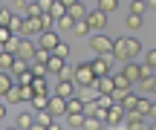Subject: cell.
I'll list each match as a JSON object with an SVG mask.
<instances>
[{
  "label": "cell",
  "instance_id": "1",
  "mask_svg": "<svg viewBox=\"0 0 156 130\" xmlns=\"http://www.w3.org/2000/svg\"><path fill=\"white\" fill-rule=\"evenodd\" d=\"M139 52H142L139 38H116V46H113V58H116V61L127 64V61H133Z\"/></svg>",
  "mask_w": 156,
  "mask_h": 130
},
{
  "label": "cell",
  "instance_id": "2",
  "mask_svg": "<svg viewBox=\"0 0 156 130\" xmlns=\"http://www.w3.org/2000/svg\"><path fill=\"white\" fill-rule=\"evenodd\" d=\"M95 72H93V61H84V64H78L75 67V84L78 87H90V84H95Z\"/></svg>",
  "mask_w": 156,
  "mask_h": 130
},
{
  "label": "cell",
  "instance_id": "3",
  "mask_svg": "<svg viewBox=\"0 0 156 130\" xmlns=\"http://www.w3.org/2000/svg\"><path fill=\"white\" fill-rule=\"evenodd\" d=\"M113 46H116V40H110L107 35H93L90 38V49L95 52V55H113Z\"/></svg>",
  "mask_w": 156,
  "mask_h": 130
},
{
  "label": "cell",
  "instance_id": "4",
  "mask_svg": "<svg viewBox=\"0 0 156 130\" xmlns=\"http://www.w3.org/2000/svg\"><path fill=\"white\" fill-rule=\"evenodd\" d=\"M58 44H61V32H55V29H49V32H41V35H38V49L55 52Z\"/></svg>",
  "mask_w": 156,
  "mask_h": 130
},
{
  "label": "cell",
  "instance_id": "5",
  "mask_svg": "<svg viewBox=\"0 0 156 130\" xmlns=\"http://www.w3.org/2000/svg\"><path fill=\"white\" fill-rule=\"evenodd\" d=\"M35 55H38V44H35L32 38H20V46H17V58H23V61L32 64Z\"/></svg>",
  "mask_w": 156,
  "mask_h": 130
},
{
  "label": "cell",
  "instance_id": "6",
  "mask_svg": "<svg viewBox=\"0 0 156 130\" xmlns=\"http://www.w3.org/2000/svg\"><path fill=\"white\" fill-rule=\"evenodd\" d=\"M113 61H116L113 55H101V58H95V61H93V72H95V78H107V75H110V69H113Z\"/></svg>",
  "mask_w": 156,
  "mask_h": 130
},
{
  "label": "cell",
  "instance_id": "7",
  "mask_svg": "<svg viewBox=\"0 0 156 130\" xmlns=\"http://www.w3.org/2000/svg\"><path fill=\"white\" fill-rule=\"evenodd\" d=\"M55 96H61V98H75V96H78V84H75V81H61V78H58Z\"/></svg>",
  "mask_w": 156,
  "mask_h": 130
},
{
  "label": "cell",
  "instance_id": "8",
  "mask_svg": "<svg viewBox=\"0 0 156 130\" xmlns=\"http://www.w3.org/2000/svg\"><path fill=\"white\" fill-rule=\"evenodd\" d=\"M122 75L130 81V84H139V81H142V64L127 61V64H124V69H122Z\"/></svg>",
  "mask_w": 156,
  "mask_h": 130
},
{
  "label": "cell",
  "instance_id": "9",
  "mask_svg": "<svg viewBox=\"0 0 156 130\" xmlns=\"http://www.w3.org/2000/svg\"><path fill=\"white\" fill-rule=\"evenodd\" d=\"M49 113L55 116V119H67V98L52 96V98H49Z\"/></svg>",
  "mask_w": 156,
  "mask_h": 130
},
{
  "label": "cell",
  "instance_id": "10",
  "mask_svg": "<svg viewBox=\"0 0 156 130\" xmlns=\"http://www.w3.org/2000/svg\"><path fill=\"white\" fill-rule=\"evenodd\" d=\"M87 23H90V29H93V32H98V35H101V29L107 26V15L95 9V12H90V15H87Z\"/></svg>",
  "mask_w": 156,
  "mask_h": 130
},
{
  "label": "cell",
  "instance_id": "11",
  "mask_svg": "<svg viewBox=\"0 0 156 130\" xmlns=\"http://www.w3.org/2000/svg\"><path fill=\"white\" fill-rule=\"evenodd\" d=\"M98 87L95 84H90V87H78V98H81V101H98Z\"/></svg>",
  "mask_w": 156,
  "mask_h": 130
},
{
  "label": "cell",
  "instance_id": "12",
  "mask_svg": "<svg viewBox=\"0 0 156 130\" xmlns=\"http://www.w3.org/2000/svg\"><path fill=\"white\" fill-rule=\"evenodd\" d=\"M95 87H98L101 96H113V93H116V81H113V75H107V78H98V81H95Z\"/></svg>",
  "mask_w": 156,
  "mask_h": 130
},
{
  "label": "cell",
  "instance_id": "13",
  "mask_svg": "<svg viewBox=\"0 0 156 130\" xmlns=\"http://www.w3.org/2000/svg\"><path fill=\"white\" fill-rule=\"evenodd\" d=\"M46 67H49V75H55V78H61V72H64V67H67V61H64V58H58V55H52Z\"/></svg>",
  "mask_w": 156,
  "mask_h": 130
},
{
  "label": "cell",
  "instance_id": "14",
  "mask_svg": "<svg viewBox=\"0 0 156 130\" xmlns=\"http://www.w3.org/2000/svg\"><path fill=\"white\" fill-rule=\"evenodd\" d=\"M32 87H35V93H38V96H55V87L46 84V78H35Z\"/></svg>",
  "mask_w": 156,
  "mask_h": 130
},
{
  "label": "cell",
  "instance_id": "15",
  "mask_svg": "<svg viewBox=\"0 0 156 130\" xmlns=\"http://www.w3.org/2000/svg\"><path fill=\"white\" fill-rule=\"evenodd\" d=\"M17 101H23V98H20V84H15L9 93H3V104H6V107H12V104H17Z\"/></svg>",
  "mask_w": 156,
  "mask_h": 130
},
{
  "label": "cell",
  "instance_id": "16",
  "mask_svg": "<svg viewBox=\"0 0 156 130\" xmlns=\"http://www.w3.org/2000/svg\"><path fill=\"white\" fill-rule=\"evenodd\" d=\"M35 121H38V125H44V127H49L52 121H58V119L49 113V110H35Z\"/></svg>",
  "mask_w": 156,
  "mask_h": 130
},
{
  "label": "cell",
  "instance_id": "17",
  "mask_svg": "<svg viewBox=\"0 0 156 130\" xmlns=\"http://www.w3.org/2000/svg\"><path fill=\"white\" fill-rule=\"evenodd\" d=\"M15 125L20 127V130H32V127H35V116H32V113H20Z\"/></svg>",
  "mask_w": 156,
  "mask_h": 130
},
{
  "label": "cell",
  "instance_id": "18",
  "mask_svg": "<svg viewBox=\"0 0 156 130\" xmlns=\"http://www.w3.org/2000/svg\"><path fill=\"white\" fill-rule=\"evenodd\" d=\"M15 61H17V55H12V52H3V55H0V69H3V72H12Z\"/></svg>",
  "mask_w": 156,
  "mask_h": 130
},
{
  "label": "cell",
  "instance_id": "19",
  "mask_svg": "<svg viewBox=\"0 0 156 130\" xmlns=\"http://www.w3.org/2000/svg\"><path fill=\"white\" fill-rule=\"evenodd\" d=\"M15 84H17V81H15V75H12V72H0V93H9Z\"/></svg>",
  "mask_w": 156,
  "mask_h": 130
},
{
  "label": "cell",
  "instance_id": "20",
  "mask_svg": "<svg viewBox=\"0 0 156 130\" xmlns=\"http://www.w3.org/2000/svg\"><path fill=\"white\" fill-rule=\"evenodd\" d=\"M55 29H58V32H73V29H75V20L69 17V12H67V15H64L58 23H55Z\"/></svg>",
  "mask_w": 156,
  "mask_h": 130
},
{
  "label": "cell",
  "instance_id": "21",
  "mask_svg": "<svg viewBox=\"0 0 156 130\" xmlns=\"http://www.w3.org/2000/svg\"><path fill=\"white\" fill-rule=\"evenodd\" d=\"M124 125H145V116L139 113V110H127V116H124Z\"/></svg>",
  "mask_w": 156,
  "mask_h": 130
},
{
  "label": "cell",
  "instance_id": "22",
  "mask_svg": "<svg viewBox=\"0 0 156 130\" xmlns=\"http://www.w3.org/2000/svg\"><path fill=\"white\" fill-rule=\"evenodd\" d=\"M29 72L35 75V78H46V75H49V67H46V64H29Z\"/></svg>",
  "mask_w": 156,
  "mask_h": 130
},
{
  "label": "cell",
  "instance_id": "23",
  "mask_svg": "<svg viewBox=\"0 0 156 130\" xmlns=\"http://www.w3.org/2000/svg\"><path fill=\"white\" fill-rule=\"evenodd\" d=\"M98 113H101L98 101H84V116L87 119H98Z\"/></svg>",
  "mask_w": 156,
  "mask_h": 130
},
{
  "label": "cell",
  "instance_id": "24",
  "mask_svg": "<svg viewBox=\"0 0 156 130\" xmlns=\"http://www.w3.org/2000/svg\"><path fill=\"white\" fill-rule=\"evenodd\" d=\"M113 81H116V90H122V93H133V84H130V81L124 78L122 72H119V75H113Z\"/></svg>",
  "mask_w": 156,
  "mask_h": 130
},
{
  "label": "cell",
  "instance_id": "25",
  "mask_svg": "<svg viewBox=\"0 0 156 130\" xmlns=\"http://www.w3.org/2000/svg\"><path fill=\"white\" fill-rule=\"evenodd\" d=\"M142 23H145V20H142V15H127V17H124V26H127L130 32L142 29Z\"/></svg>",
  "mask_w": 156,
  "mask_h": 130
},
{
  "label": "cell",
  "instance_id": "26",
  "mask_svg": "<svg viewBox=\"0 0 156 130\" xmlns=\"http://www.w3.org/2000/svg\"><path fill=\"white\" fill-rule=\"evenodd\" d=\"M87 15H90V12H87V9H84V6H81V3H75V6H73V9H69V17H73V20H75V23H78V20H87Z\"/></svg>",
  "mask_w": 156,
  "mask_h": 130
},
{
  "label": "cell",
  "instance_id": "27",
  "mask_svg": "<svg viewBox=\"0 0 156 130\" xmlns=\"http://www.w3.org/2000/svg\"><path fill=\"white\" fill-rule=\"evenodd\" d=\"M69 113H84V101H81V98H67V116Z\"/></svg>",
  "mask_w": 156,
  "mask_h": 130
},
{
  "label": "cell",
  "instance_id": "28",
  "mask_svg": "<svg viewBox=\"0 0 156 130\" xmlns=\"http://www.w3.org/2000/svg\"><path fill=\"white\" fill-rule=\"evenodd\" d=\"M84 121H87V116H84V113H69V116H67V125L75 127V130L84 127Z\"/></svg>",
  "mask_w": 156,
  "mask_h": 130
},
{
  "label": "cell",
  "instance_id": "29",
  "mask_svg": "<svg viewBox=\"0 0 156 130\" xmlns=\"http://www.w3.org/2000/svg\"><path fill=\"white\" fill-rule=\"evenodd\" d=\"M116 9H119V0H98V12H104V15H113Z\"/></svg>",
  "mask_w": 156,
  "mask_h": 130
},
{
  "label": "cell",
  "instance_id": "30",
  "mask_svg": "<svg viewBox=\"0 0 156 130\" xmlns=\"http://www.w3.org/2000/svg\"><path fill=\"white\" fill-rule=\"evenodd\" d=\"M147 12V0H130V15H145Z\"/></svg>",
  "mask_w": 156,
  "mask_h": 130
},
{
  "label": "cell",
  "instance_id": "31",
  "mask_svg": "<svg viewBox=\"0 0 156 130\" xmlns=\"http://www.w3.org/2000/svg\"><path fill=\"white\" fill-rule=\"evenodd\" d=\"M23 72H29V61H23V58H17V61H15V67H12V75L17 78V75H23Z\"/></svg>",
  "mask_w": 156,
  "mask_h": 130
},
{
  "label": "cell",
  "instance_id": "32",
  "mask_svg": "<svg viewBox=\"0 0 156 130\" xmlns=\"http://www.w3.org/2000/svg\"><path fill=\"white\" fill-rule=\"evenodd\" d=\"M139 98H142V96H136V93H127V96H124V101H122V107H124V110H136Z\"/></svg>",
  "mask_w": 156,
  "mask_h": 130
},
{
  "label": "cell",
  "instance_id": "33",
  "mask_svg": "<svg viewBox=\"0 0 156 130\" xmlns=\"http://www.w3.org/2000/svg\"><path fill=\"white\" fill-rule=\"evenodd\" d=\"M12 20H15V12H12L9 6H3V9H0V26H9Z\"/></svg>",
  "mask_w": 156,
  "mask_h": 130
},
{
  "label": "cell",
  "instance_id": "34",
  "mask_svg": "<svg viewBox=\"0 0 156 130\" xmlns=\"http://www.w3.org/2000/svg\"><path fill=\"white\" fill-rule=\"evenodd\" d=\"M151 107H153V101H151V98H139V104H136V110H139L145 119L151 116Z\"/></svg>",
  "mask_w": 156,
  "mask_h": 130
},
{
  "label": "cell",
  "instance_id": "35",
  "mask_svg": "<svg viewBox=\"0 0 156 130\" xmlns=\"http://www.w3.org/2000/svg\"><path fill=\"white\" fill-rule=\"evenodd\" d=\"M41 15H44V9H41V3H38V0H32V3H29V9H26V15H23V17H41Z\"/></svg>",
  "mask_w": 156,
  "mask_h": 130
},
{
  "label": "cell",
  "instance_id": "36",
  "mask_svg": "<svg viewBox=\"0 0 156 130\" xmlns=\"http://www.w3.org/2000/svg\"><path fill=\"white\" fill-rule=\"evenodd\" d=\"M49 98H52V96H35L32 107H35V110H49Z\"/></svg>",
  "mask_w": 156,
  "mask_h": 130
},
{
  "label": "cell",
  "instance_id": "37",
  "mask_svg": "<svg viewBox=\"0 0 156 130\" xmlns=\"http://www.w3.org/2000/svg\"><path fill=\"white\" fill-rule=\"evenodd\" d=\"M153 81H156V75H145V78L139 81V90L142 93H153Z\"/></svg>",
  "mask_w": 156,
  "mask_h": 130
},
{
  "label": "cell",
  "instance_id": "38",
  "mask_svg": "<svg viewBox=\"0 0 156 130\" xmlns=\"http://www.w3.org/2000/svg\"><path fill=\"white\" fill-rule=\"evenodd\" d=\"M73 32H75V35H84V38H87V35H90V32H93V29H90V23H87V20H78V23H75V29H73Z\"/></svg>",
  "mask_w": 156,
  "mask_h": 130
},
{
  "label": "cell",
  "instance_id": "39",
  "mask_svg": "<svg viewBox=\"0 0 156 130\" xmlns=\"http://www.w3.org/2000/svg\"><path fill=\"white\" fill-rule=\"evenodd\" d=\"M17 46H20V38H12L3 44V52H12V55H17Z\"/></svg>",
  "mask_w": 156,
  "mask_h": 130
},
{
  "label": "cell",
  "instance_id": "40",
  "mask_svg": "<svg viewBox=\"0 0 156 130\" xmlns=\"http://www.w3.org/2000/svg\"><path fill=\"white\" fill-rule=\"evenodd\" d=\"M101 127H107L104 121H98V119H87V121H84V127H81V130H101Z\"/></svg>",
  "mask_w": 156,
  "mask_h": 130
},
{
  "label": "cell",
  "instance_id": "41",
  "mask_svg": "<svg viewBox=\"0 0 156 130\" xmlns=\"http://www.w3.org/2000/svg\"><path fill=\"white\" fill-rule=\"evenodd\" d=\"M98 107H101V110H110V107H116L113 96H98Z\"/></svg>",
  "mask_w": 156,
  "mask_h": 130
},
{
  "label": "cell",
  "instance_id": "42",
  "mask_svg": "<svg viewBox=\"0 0 156 130\" xmlns=\"http://www.w3.org/2000/svg\"><path fill=\"white\" fill-rule=\"evenodd\" d=\"M12 9H15L17 15H26V9H29V3H26V0H12Z\"/></svg>",
  "mask_w": 156,
  "mask_h": 130
},
{
  "label": "cell",
  "instance_id": "43",
  "mask_svg": "<svg viewBox=\"0 0 156 130\" xmlns=\"http://www.w3.org/2000/svg\"><path fill=\"white\" fill-rule=\"evenodd\" d=\"M52 55H58V58H64V61H67V58H69V46H67V44L61 40V44H58V49L52 52Z\"/></svg>",
  "mask_w": 156,
  "mask_h": 130
},
{
  "label": "cell",
  "instance_id": "44",
  "mask_svg": "<svg viewBox=\"0 0 156 130\" xmlns=\"http://www.w3.org/2000/svg\"><path fill=\"white\" fill-rule=\"evenodd\" d=\"M49 58H52V52L38 49V55H35V64H49Z\"/></svg>",
  "mask_w": 156,
  "mask_h": 130
},
{
  "label": "cell",
  "instance_id": "45",
  "mask_svg": "<svg viewBox=\"0 0 156 130\" xmlns=\"http://www.w3.org/2000/svg\"><path fill=\"white\" fill-rule=\"evenodd\" d=\"M15 81H17V84H32V81H35V75H32V72H23V75H17Z\"/></svg>",
  "mask_w": 156,
  "mask_h": 130
},
{
  "label": "cell",
  "instance_id": "46",
  "mask_svg": "<svg viewBox=\"0 0 156 130\" xmlns=\"http://www.w3.org/2000/svg\"><path fill=\"white\" fill-rule=\"evenodd\" d=\"M145 64H151V67H156V46L151 52H145Z\"/></svg>",
  "mask_w": 156,
  "mask_h": 130
},
{
  "label": "cell",
  "instance_id": "47",
  "mask_svg": "<svg viewBox=\"0 0 156 130\" xmlns=\"http://www.w3.org/2000/svg\"><path fill=\"white\" fill-rule=\"evenodd\" d=\"M151 121H156V101H153V107H151V116H147Z\"/></svg>",
  "mask_w": 156,
  "mask_h": 130
},
{
  "label": "cell",
  "instance_id": "48",
  "mask_svg": "<svg viewBox=\"0 0 156 130\" xmlns=\"http://www.w3.org/2000/svg\"><path fill=\"white\" fill-rule=\"evenodd\" d=\"M61 3H64V6H67V9H73V6L78 3V0H61Z\"/></svg>",
  "mask_w": 156,
  "mask_h": 130
},
{
  "label": "cell",
  "instance_id": "49",
  "mask_svg": "<svg viewBox=\"0 0 156 130\" xmlns=\"http://www.w3.org/2000/svg\"><path fill=\"white\" fill-rule=\"evenodd\" d=\"M147 12H156V0H147Z\"/></svg>",
  "mask_w": 156,
  "mask_h": 130
},
{
  "label": "cell",
  "instance_id": "50",
  "mask_svg": "<svg viewBox=\"0 0 156 130\" xmlns=\"http://www.w3.org/2000/svg\"><path fill=\"white\" fill-rule=\"evenodd\" d=\"M49 130H61V121H52V125H49Z\"/></svg>",
  "mask_w": 156,
  "mask_h": 130
},
{
  "label": "cell",
  "instance_id": "51",
  "mask_svg": "<svg viewBox=\"0 0 156 130\" xmlns=\"http://www.w3.org/2000/svg\"><path fill=\"white\" fill-rule=\"evenodd\" d=\"M113 130H130V127L127 125H119V127H113Z\"/></svg>",
  "mask_w": 156,
  "mask_h": 130
},
{
  "label": "cell",
  "instance_id": "52",
  "mask_svg": "<svg viewBox=\"0 0 156 130\" xmlns=\"http://www.w3.org/2000/svg\"><path fill=\"white\" fill-rule=\"evenodd\" d=\"M3 130H20V127H17V125H15V127H3Z\"/></svg>",
  "mask_w": 156,
  "mask_h": 130
},
{
  "label": "cell",
  "instance_id": "53",
  "mask_svg": "<svg viewBox=\"0 0 156 130\" xmlns=\"http://www.w3.org/2000/svg\"><path fill=\"white\" fill-rule=\"evenodd\" d=\"M151 130H156V121H153V125H151Z\"/></svg>",
  "mask_w": 156,
  "mask_h": 130
},
{
  "label": "cell",
  "instance_id": "54",
  "mask_svg": "<svg viewBox=\"0 0 156 130\" xmlns=\"http://www.w3.org/2000/svg\"><path fill=\"white\" fill-rule=\"evenodd\" d=\"M153 93H156V81H153Z\"/></svg>",
  "mask_w": 156,
  "mask_h": 130
}]
</instances>
